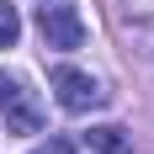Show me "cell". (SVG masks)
Instances as JSON below:
<instances>
[{"mask_svg":"<svg viewBox=\"0 0 154 154\" xmlns=\"http://www.w3.org/2000/svg\"><path fill=\"white\" fill-rule=\"evenodd\" d=\"M16 37H21V16L11 0H0V48H16Z\"/></svg>","mask_w":154,"mask_h":154,"instance_id":"5","label":"cell"},{"mask_svg":"<svg viewBox=\"0 0 154 154\" xmlns=\"http://www.w3.org/2000/svg\"><path fill=\"white\" fill-rule=\"evenodd\" d=\"M0 112H5V133H37V128H43L32 96L21 91L16 80H5V75H0Z\"/></svg>","mask_w":154,"mask_h":154,"instance_id":"3","label":"cell"},{"mask_svg":"<svg viewBox=\"0 0 154 154\" xmlns=\"http://www.w3.org/2000/svg\"><path fill=\"white\" fill-rule=\"evenodd\" d=\"M48 85H53V96H59V106H64V112H96V106H106L101 80H96V75H85V69L59 64V69L48 75Z\"/></svg>","mask_w":154,"mask_h":154,"instance_id":"1","label":"cell"},{"mask_svg":"<svg viewBox=\"0 0 154 154\" xmlns=\"http://www.w3.org/2000/svg\"><path fill=\"white\" fill-rule=\"evenodd\" d=\"M85 143H91L96 154H128V149H133L128 128H117V122H101V128H91V133H85Z\"/></svg>","mask_w":154,"mask_h":154,"instance_id":"4","label":"cell"},{"mask_svg":"<svg viewBox=\"0 0 154 154\" xmlns=\"http://www.w3.org/2000/svg\"><path fill=\"white\" fill-rule=\"evenodd\" d=\"M43 154H69V149H64V143H53V149H43Z\"/></svg>","mask_w":154,"mask_h":154,"instance_id":"6","label":"cell"},{"mask_svg":"<svg viewBox=\"0 0 154 154\" xmlns=\"http://www.w3.org/2000/svg\"><path fill=\"white\" fill-rule=\"evenodd\" d=\"M37 27H43V43L59 48V53H75V48L85 43V21H80V11H75V5H59V0L37 5Z\"/></svg>","mask_w":154,"mask_h":154,"instance_id":"2","label":"cell"}]
</instances>
